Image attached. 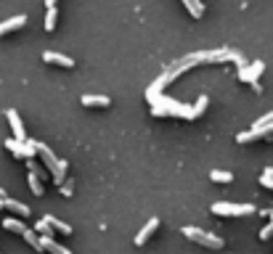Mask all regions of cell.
<instances>
[{
	"label": "cell",
	"instance_id": "6da1fadb",
	"mask_svg": "<svg viewBox=\"0 0 273 254\" xmlns=\"http://www.w3.org/2000/svg\"><path fill=\"white\" fill-rule=\"evenodd\" d=\"M212 214L218 217H241V214H255V204H231V201H218L210 206Z\"/></svg>",
	"mask_w": 273,
	"mask_h": 254
},
{
	"label": "cell",
	"instance_id": "7a4b0ae2",
	"mask_svg": "<svg viewBox=\"0 0 273 254\" xmlns=\"http://www.w3.org/2000/svg\"><path fill=\"white\" fill-rule=\"evenodd\" d=\"M183 236L194 243H202L207 249H223V238L212 236V233H207L202 228H194V225H183Z\"/></svg>",
	"mask_w": 273,
	"mask_h": 254
},
{
	"label": "cell",
	"instance_id": "3957f363",
	"mask_svg": "<svg viewBox=\"0 0 273 254\" xmlns=\"http://www.w3.org/2000/svg\"><path fill=\"white\" fill-rule=\"evenodd\" d=\"M6 119L11 122V130H14V140H19V143H24L27 135H24V125H22V117H19L16 109H6Z\"/></svg>",
	"mask_w": 273,
	"mask_h": 254
},
{
	"label": "cell",
	"instance_id": "277c9868",
	"mask_svg": "<svg viewBox=\"0 0 273 254\" xmlns=\"http://www.w3.org/2000/svg\"><path fill=\"white\" fill-rule=\"evenodd\" d=\"M159 228V220L157 217H152V220H149L146 225H144V228H141V233H135V246H144V243L149 241V238H152V233Z\"/></svg>",
	"mask_w": 273,
	"mask_h": 254
},
{
	"label": "cell",
	"instance_id": "5b68a950",
	"mask_svg": "<svg viewBox=\"0 0 273 254\" xmlns=\"http://www.w3.org/2000/svg\"><path fill=\"white\" fill-rule=\"evenodd\" d=\"M262 69H265V64H262V61H255V64H249L244 72H239V80H244V82L252 85V82H257V77H260Z\"/></svg>",
	"mask_w": 273,
	"mask_h": 254
},
{
	"label": "cell",
	"instance_id": "8992f818",
	"mask_svg": "<svg viewBox=\"0 0 273 254\" xmlns=\"http://www.w3.org/2000/svg\"><path fill=\"white\" fill-rule=\"evenodd\" d=\"M24 24H27V16H24V14L6 19V22H0V37H3L6 32H14V30H19V27H24Z\"/></svg>",
	"mask_w": 273,
	"mask_h": 254
},
{
	"label": "cell",
	"instance_id": "52a82bcc",
	"mask_svg": "<svg viewBox=\"0 0 273 254\" xmlns=\"http://www.w3.org/2000/svg\"><path fill=\"white\" fill-rule=\"evenodd\" d=\"M43 59L48 61V64H59V67H67V69H72V67H74V61L69 59V56L56 53V51H45V53H43Z\"/></svg>",
	"mask_w": 273,
	"mask_h": 254
},
{
	"label": "cell",
	"instance_id": "ba28073f",
	"mask_svg": "<svg viewBox=\"0 0 273 254\" xmlns=\"http://www.w3.org/2000/svg\"><path fill=\"white\" fill-rule=\"evenodd\" d=\"M37 154L43 156L45 169H48V172H53V169H56V162H59V159H56V154H53V151H51V148L45 146V143H37Z\"/></svg>",
	"mask_w": 273,
	"mask_h": 254
},
{
	"label": "cell",
	"instance_id": "9c48e42d",
	"mask_svg": "<svg viewBox=\"0 0 273 254\" xmlns=\"http://www.w3.org/2000/svg\"><path fill=\"white\" fill-rule=\"evenodd\" d=\"M40 251H48V254H72L67 246L56 243L53 238H43V236H40Z\"/></svg>",
	"mask_w": 273,
	"mask_h": 254
},
{
	"label": "cell",
	"instance_id": "30bf717a",
	"mask_svg": "<svg viewBox=\"0 0 273 254\" xmlns=\"http://www.w3.org/2000/svg\"><path fill=\"white\" fill-rule=\"evenodd\" d=\"M3 209H11V212H16L19 217H30L32 214V209L27 204H22V201H14V199H3Z\"/></svg>",
	"mask_w": 273,
	"mask_h": 254
},
{
	"label": "cell",
	"instance_id": "8fae6325",
	"mask_svg": "<svg viewBox=\"0 0 273 254\" xmlns=\"http://www.w3.org/2000/svg\"><path fill=\"white\" fill-rule=\"evenodd\" d=\"M257 138H265V127H252V130H244V133L236 135L239 143H252V140H257Z\"/></svg>",
	"mask_w": 273,
	"mask_h": 254
},
{
	"label": "cell",
	"instance_id": "7c38bea8",
	"mask_svg": "<svg viewBox=\"0 0 273 254\" xmlns=\"http://www.w3.org/2000/svg\"><path fill=\"white\" fill-rule=\"evenodd\" d=\"M43 220L48 222V225H51L53 230H59V233H64V236H72V225H67V222H64V220H59V217H53V214H45Z\"/></svg>",
	"mask_w": 273,
	"mask_h": 254
},
{
	"label": "cell",
	"instance_id": "4fadbf2b",
	"mask_svg": "<svg viewBox=\"0 0 273 254\" xmlns=\"http://www.w3.org/2000/svg\"><path fill=\"white\" fill-rule=\"evenodd\" d=\"M67 162H64V159H59V162H56V169H53V172H51V177H53V183L56 185H61L64 180H67Z\"/></svg>",
	"mask_w": 273,
	"mask_h": 254
},
{
	"label": "cell",
	"instance_id": "5bb4252c",
	"mask_svg": "<svg viewBox=\"0 0 273 254\" xmlns=\"http://www.w3.org/2000/svg\"><path fill=\"white\" fill-rule=\"evenodd\" d=\"M109 98L106 96H82V106H98V109H106L109 106Z\"/></svg>",
	"mask_w": 273,
	"mask_h": 254
},
{
	"label": "cell",
	"instance_id": "9a60e30c",
	"mask_svg": "<svg viewBox=\"0 0 273 254\" xmlns=\"http://www.w3.org/2000/svg\"><path fill=\"white\" fill-rule=\"evenodd\" d=\"M207 103H210V101H207V96H199V101H196L194 106L188 109V114H186V119H196V117H199L202 111L207 109Z\"/></svg>",
	"mask_w": 273,
	"mask_h": 254
},
{
	"label": "cell",
	"instance_id": "2e32d148",
	"mask_svg": "<svg viewBox=\"0 0 273 254\" xmlns=\"http://www.w3.org/2000/svg\"><path fill=\"white\" fill-rule=\"evenodd\" d=\"M3 228H6V230H14V233H19V236H22L27 225H24L22 220H16V217H6V220H3Z\"/></svg>",
	"mask_w": 273,
	"mask_h": 254
},
{
	"label": "cell",
	"instance_id": "e0dca14e",
	"mask_svg": "<svg viewBox=\"0 0 273 254\" xmlns=\"http://www.w3.org/2000/svg\"><path fill=\"white\" fill-rule=\"evenodd\" d=\"M183 6L188 8V14H191L194 19H199L204 14V6H202V0H183Z\"/></svg>",
	"mask_w": 273,
	"mask_h": 254
},
{
	"label": "cell",
	"instance_id": "ac0fdd59",
	"mask_svg": "<svg viewBox=\"0 0 273 254\" xmlns=\"http://www.w3.org/2000/svg\"><path fill=\"white\" fill-rule=\"evenodd\" d=\"M35 233H40L43 238H53V233H56V230H53L45 220H37V222H35Z\"/></svg>",
	"mask_w": 273,
	"mask_h": 254
},
{
	"label": "cell",
	"instance_id": "d6986e66",
	"mask_svg": "<svg viewBox=\"0 0 273 254\" xmlns=\"http://www.w3.org/2000/svg\"><path fill=\"white\" fill-rule=\"evenodd\" d=\"M210 180H212V183H231L233 175H231V172H223V169H212V172H210Z\"/></svg>",
	"mask_w": 273,
	"mask_h": 254
},
{
	"label": "cell",
	"instance_id": "ffe728a7",
	"mask_svg": "<svg viewBox=\"0 0 273 254\" xmlns=\"http://www.w3.org/2000/svg\"><path fill=\"white\" fill-rule=\"evenodd\" d=\"M6 148H8V151H11L14 156H19V159H24V148H22V143H19V140H14V138H8V140H6Z\"/></svg>",
	"mask_w": 273,
	"mask_h": 254
},
{
	"label": "cell",
	"instance_id": "44dd1931",
	"mask_svg": "<svg viewBox=\"0 0 273 254\" xmlns=\"http://www.w3.org/2000/svg\"><path fill=\"white\" fill-rule=\"evenodd\" d=\"M22 236H24V241L30 243V246H35L37 251H40V236H37L35 230H30V228H24V233H22Z\"/></svg>",
	"mask_w": 273,
	"mask_h": 254
},
{
	"label": "cell",
	"instance_id": "7402d4cb",
	"mask_svg": "<svg viewBox=\"0 0 273 254\" xmlns=\"http://www.w3.org/2000/svg\"><path fill=\"white\" fill-rule=\"evenodd\" d=\"M30 188H32L35 196H43V193H45V191H43V180H40L35 172H30Z\"/></svg>",
	"mask_w": 273,
	"mask_h": 254
},
{
	"label": "cell",
	"instance_id": "603a6c76",
	"mask_svg": "<svg viewBox=\"0 0 273 254\" xmlns=\"http://www.w3.org/2000/svg\"><path fill=\"white\" fill-rule=\"evenodd\" d=\"M56 19H59V14H56V6H53V8H48V16H45V30L48 32L56 30Z\"/></svg>",
	"mask_w": 273,
	"mask_h": 254
},
{
	"label": "cell",
	"instance_id": "cb8c5ba5",
	"mask_svg": "<svg viewBox=\"0 0 273 254\" xmlns=\"http://www.w3.org/2000/svg\"><path fill=\"white\" fill-rule=\"evenodd\" d=\"M22 148H24V159H32L37 154V140H24Z\"/></svg>",
	"mask_w": 273,
	"mask_h": 254
},
{
	"label": "cell",
	"instance_id": "d4e9b609",
	"mask_svg": "<svg viewBox=\"0 0 273 254\" xmlns=\"http://www.w3.org/2000/svg\"><path fill=\"white\" fill-rule=\"evenodd\" d=\"M268 125H273V111H268L265 117H260V119L255 122V125H252V127H260V130H262V127H268Z\"/></svg>",
	"mask_w": 273,
	"mask_h": 254
},
{
	"label": "cell",
	"instance_id": "484cf974",
	"mask_svg": "<svg viewBox=\"0 0 273 254\" xmlns=\"http://www.w3.org/2000/svg\"><path fill=\"white\" fill-rule=\"evenodd\" d=\"M270 236H273V217H270V222L265 225V228H262V230H260V238H262V241H268Z\"/></svg>",
	"mask_w": 273,
	"mask_h": 254
},
{
	"label": "cell",
	"instance_id": "4316f807",
	"mask_svg": "<svg viewBox=\"0 0 273 254\" xmlns=\"http://www.w3.org/2000/svg\"><path fill=\"white\" fill-rule=\"evenodd\" d=\"M260 185H262V188H268V191H273V177L260 175Z\"/></svg>",
	"mask_w": 273,
	"mask_h": 254
},
{
	"label": "cell",
	"instance_id": "83f0119b",
	"mask_svg": "<svg viewBox=\"0 0 273 254\" xmlns=\"http://www.w3.org/2000/svg\"><path fill=\"white\" fill-rule=\"evenodd\" d=\"M61 193H64V196H72V193H74V191H72V180H64V183H61Z\"/></svg>",
	"mask_w": 273,
	"mask_h": 254
},
{
	"label": "cell",
	"instance_id": "f1b7e54d",
	"mask_svg": "<svg viewBox=\"0 0 273 254\" xmlns=\"http://www.w3.org/2000/svg\"><path fill=\"white\" fill-rule=\"evenodd\" d=\"M262 175H268V177H273V167H268V169H265V172H262Z\"/></svg>",
	"mask_w": 273,
	"mask_h": 254
},
{
	"label": "cell",
	"instance_id": "f546056e",
	"mask_svg": "<svg viewBox=\"0 0 273 254\" xmlns=\"http://www.w3.org/2000/svg\"><path fill=\"white\" fill-rule=\"evenodd\" d=\"M0 199H8V193L3 191V188H0Z\"/></svg>",
	"mask_w": 273,
	"mask_h": 254
},
{
	"label": "cell",
	"instance_id": "4dcf8cb0",
	"mask_svg": "<svg viewBox=\"0 0 273 254\" xmlns=\"http://www.w3.org/2000/svg\"><path fill=\"white\" fill-rule=\"evenodd\" d=\"M0 209H3V199H0Z\"/></svg>",
	"mask_w": 273,
	"mask_h": 254
}]
</instances>
